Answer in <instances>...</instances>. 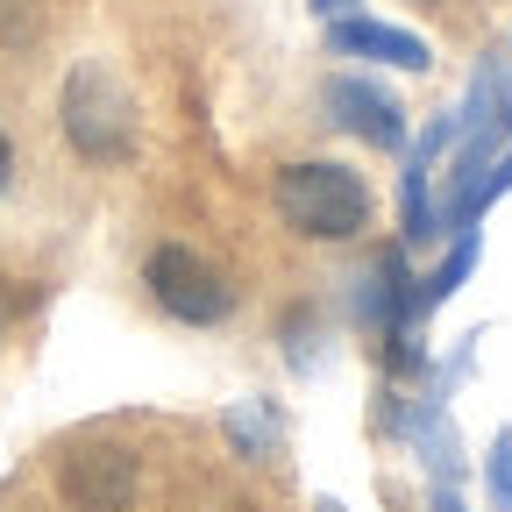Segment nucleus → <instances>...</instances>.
<instances>
[{
	"label": "nucleus",
	"instance_id": "nucleus-13",
	"mask_svg": "<svg viewBox=\"0 0 512 512\" xmlns=\"http://www.w3.org/2000/svg\"><path fill=\"white\" fill-rule=\"evenodd\" d=\"M15 192V143H8V128H0V200Z\"/></svg>",
	"mask_w": 512,
	"mask_h": 512
},
{
	"label": "nucleus",
	"instance_id": "nucleus-8",
	"mask_svg": "<svg viewBox=\"0 0 512 512\" xmlns=\"http://www.w3.org/2000/svg\"><path fill=\"white\" fill-rule=\"evenodd\" d=\"M221 434H228V448H235V456L264 463V456H278L285 420H278V406H271V399H235V406L221 413Z\"/></svg>",
	"mask_w": 512,
	"mask_h": 512
},
{
	"label": "nucleus",
	"instance_id": "nucleus-15",
	"mask_svg": "<svg viewBox=\"0 0 512 512\" xmlns=\"http://www.w3.org/2000/svg\"><path fill=\"white\" fill-rule=\"evenodd\" d=\"M313 8L328 15V22H335V15H349V8H356V0H313Z\"/></svg>",
	"mask_w": 512,
	"mask_h": 512
},
{
	"label": "nucleus",
	"instance_id": "nucleus-14",
	"mask_svg": "<svg viewBox=\"0 0 512 512\" xmlns=\"http://www.w3.org/2000/svg\"><path fill=\"white\" fill-rule=\"evenodd\" d=\"M22 306H29V292H15V285H8V278H0V328H8V320H15V313H22Z\"/></svg>",
	"mask_w": 512,
	"mask_h": 512
},
{
	"label": "nucleus",
	"instance_id": "nucleus-7",
	"mask_svg": "<svg viewBox=\"0 0 512 512\" xmlns=\"http://www.w3.org/2000/svg\"><path fill=\"white\" fill-rule=\"evenodd\" d=\"M356 320L370 335H399L413 328V271H406V249H384L370 278H356Z\"/></svg>",
	"mask_w": 512,
	"mask_h": 512
},
{
	"label": "nucleus",
	"instance_id": "nucleus-2",
	"mask_svg": "<svg viewBox=\"0 0 512 512\" xmlns=\"http://www.w3.org/2000/svg\"><path fill=\"white\" fill-rule=\"evenodd\" d=\"M57 121H64V143L86 164H128L136 157V93H128L107 64H79V72L64 79Z\"/></svg>",
	"mask_w": 512,
	"mask_h": 512
},
{
	"label": "nucleus",
	"instance_id": "nucleus-16",
	"mask_svg": "<svg viewBox=\"0 0 512 512\" xmlns=\"http://www.w3.org/2000/svg\"><path fill=\"white\" fill-rule=\"evenodd\" d=\"M313 512H342V505H335V498H313Z\"/></svg>",
	"mask_w": 512,
	"mask_h": 512
},
{
	"label": "nucleus",
	"instance_id": "nucleus-1",
	"mask_svg": "<svg viewBox=\"0 0 512 512\" xmlns=\"http://www.w3.org/2000/svg\"><path fill=\"white\" fill-rule=\"evenodd\" d=\"M271 207L292 235L306 242H356L370 228V185L349 171V164H328V157H299L278 171L271 185Z\"/></svg>",
	"mask_w": 512,
	"mask_h": 512
},
{
	"label": "nucleus",
	"instance_id": "nucleus-10",
	"mask_svg": "<svg viewBox=\"0 0 512 512\" xmlns=\"http://www.w3.org/2000/svg\"><path fill=\"white\" fill-rule=\"evenodd\" d=\"M427 171L420 157H406V185H399V207H406V242H441V214L427 200Z\"/></svg>",
	"mask_w": 512,
	"mask_h": 512
},
{
	"label": "nucleus",
	"instance_id": "nucleus-12",
	"mask_svg": "<svg viewBox=\"0 0 512 512\" xmlns=\"http://www.w3.org/2000/svg\"><path fill=\"white\" fill-rule=\"evenodd\" d=\"M313 342H320V313H292V320H285V363H292V370L320 363V349H313Z\"/></svg>",
	"mask_w": 512,
	"mask_h": 512
},
{
	"label": "nucleus",
	"instance_id": "nucleus-11",
	"mask_svg": "<svg viewBox=\"0 0 512 512\" xmlns=\"http://www.w3.org/2000/svg\"><path fill=\"white\" fill-rule=\"evenodd\" d=\"M484 491H491V512H512V427L491 434V456H484Z\"/></svg>",
	"mask_w": 512,
	"mask_h": 512
},
{
	"label": "nucleus",
	"instance_id": "nucleus-6",
	"mask_svg": "<svg viewBox=\"0 0 512 512\" xmlns=\"http://www.w3.org/2000/svg\"><path fill=\"white\" fill-rule=\"evenodd\" d=\"M328 50L335 57H370V64H399V72H434V43L413 36V29L377 22V15H335Z\"/></svg>",
	"mask_w": 512,
	"mask_h": 512
},
{
	"label": "nucleus",
	"instance_id": "nucleus-4",
	"mask_svg": "<svg viewBox=\"0 0 512 512\" xmlns=\"http://www.w3.org/2000/svg\"><path fill=\"white\" fill-rule=\"evenodd\" d=\"M136 484H143V456L128 441H79L57 463V491L72 512H128Z\"/></svg>",
	"mask_w": 512,
	"mask_h": 512
},
{
	"label": "nucleus",
	"instance_id": "nucleus-5",
	"mask_svg": "<svg viewBox=\"0 0 512 512\" xmlns=\"http://www.w3.org/2000/svg\"><path fill=\"white\" fill-rule=\"evenodd\" d=\"M320 107H328V121L342 128V136H356V143H370V150H399L406 143V107L384 93V86H370V79H328L320 86Z\"/></svg>",
	"mask_w": 512,
	"mask_h": 512
},
{
	"label": "nucleus",
	"instance_id": "nucleus-3",
	"mask_svg": "<svg viewBox=\"0 0 512 512\" xmlns=\"http://www.w3.org/2000/svg\"><path fill=\"white\" fill-rule=\"evenodd\" d=\"M143 285H150V299H157L171 320H185V328H221V320L235 313V285L207 264L200 249H185V242L150 249Z\"/></svg>",
	"mask_w": 512,
	"mask_h": 512
},
{
	"label": "nucleus",
	"instance_id": "nucleus-9",
	"mask_svg": "<svg viewBox=\"0 0 512 512\" xmlns=\"http://www.w3.org/2000/svg\"><path fill=\"white\" fill-rule=\"evenodd\" d=\"M470 271H477V228H456V249H448L441 264L413 285V320H427L434 306H448V299L463 292V278H470Z\"/></svg>",
	"mask_w": 512,
	"mask_h": 512
}]
</instances>
